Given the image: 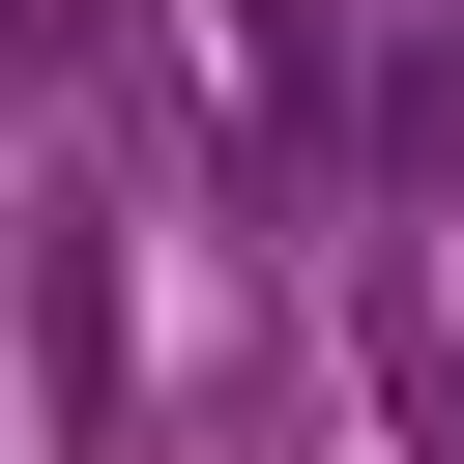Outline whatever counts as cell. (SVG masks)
Returning a JSON list of instances; mask_svg holds the SVG:
<instances>
[{
    "label": "cell",
    "mask_w": 464,
    "mask_h": 464,
    "mask_svg": "<svg viewBox=\"0 0 464 464\" xmlns=\"http://www.w3.org/2000/svg\"><path fill=\"white\" fill-rule=\"evenodd\" d=\"M203 58H232V87H261V116H290V145H319V116H348V0H203Z\"/></svg>",
    "instance_id": "7a4b0ae2"
},
{
    "label": "cell",
    "mask_w": 464,
    "mask_h": 464,
    "mask_svg": "<svg viewBox=\"0 0 464 464\" xmlns=\"http://www.w3.org/2000/svg\"><path fill=\"white\" fill-rule=\"evenodd\" d=\"M435 464H464V348H435Z\"/></svg>",
    "instance_id": "3957f363"
},
{
    "label": "cell",
    "mask_w": 464,
    "mask_h": 464,
    "mask_svg": "<svg viewBox=\"0 0 464 464\" xmlns=\"http://www.w3.org/2000/svg\"><path fill=\"white\" fill-rule=\"evenodd\" d=\"M0 261H29V377H58V435L116 464V406H145V377H116V261H87V203H29Z\"/></svg>",
    "instance_id": "6da1fadb"
}]
</instances>
